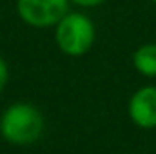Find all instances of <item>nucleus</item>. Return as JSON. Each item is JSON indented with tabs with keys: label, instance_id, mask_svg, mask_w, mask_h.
Masks as SVG:
<instances>
[{
	"label": "nucleus",
	"instance_id": "6e6552de",
	"mask_svg": "<svg viewBox=\"0 0 156 154\" xmlns=\"http://www.w3.org/2000/svg\"><path fill=\"white\" fill-rule=\"evenodd\" d=\"M151 2H154V4H156V0H151Z\"/></svg>",
	"mask_w": 156,
	"mask_h": 154
},
{
	"label": "nucleus",
	"instance_id": "423d86ee",
	"mask_svg": "<svg viewBox=\"0 0 156 154\" xmlns=\"http://www.w3.org/2000/svg\"><path fill=\"white\" fill-rule=\"evenodd\" d=\"M7 80H9V69H7V64H5V60L0 56V93L5 89V85H7Z\"/></svg>",
	"mask_w": 156,
	"mask_h": 154
},
{
	"label": "nucleus",
	"instance_id": "39448f33",
	"mask_svg": "<svg viewBox=\"0 0 156 154\" xmlns=\"http://www.w3.org/2000/svg\"><path fill=\"white\" fill-rule=\"evenodd\" d=\"M134 69L147 78L156 76V44H144L133 54Z\"/></svg>",
	"mask_w": 156,
	"mask_h": 154
},
{
	"label": "nucleus",
	"instance_id": "f257e3e1",
	"mask_svg": "<svg viewBox=\"0 0 156 154\" xmlns=\"http://www.w3.org/2000/svg\"><path fill=\"white\" fill-rule=\"evenodd\" d=\"M44 132V116L31 103L18 102L9 105L0 118V134L13 145L35 143Z\"/></svg>",
	"mask_w": 156,
	"mask_h": 154
},
{
	"label": "nucleus",
	"instance_id": "0eeeda50",
	"mask_svg": "<svg viewBox=\"0 0 156 154\" xmlns=\"http://www.w3.org/2000/svg\"><path fill=\"white\" fill-rule=\"evenodd\" d=\"M105 0H71V4H76L80 7H96L102 5Z\"/></svg>",
	"mask_w": 156,
	"mask_h": 154
},
{
	"label": "nucleus",
	"instance_id": "1a4fd4ad",
	"mask_svg": "<svg viewBox=\"0 0 156 154\" xmlns=\"http://www.w3.org/2000/svg\"><path fill=\"white\" fill-rule=\"evenodd\" d=\"M0 118H2V114H0Z\"/></svg>",
	"mask_w": 156,
	"mask_h": 154
},
{
	"label": "nucleus",
	"instance_id": "20e7f679",
	"mask_svg": "<svg viewBox=\"0 0 156 154\" xmlns=\"http://www.w3.org/2000/svg\"><path fill=\"white\" fill-rule=\"evenodd\" d=\"M129 118L140 129L156 127V87L145 85L138 89L129 100Z\"/></svg>",
	"mask_w": 156,
	"mask_h": 154
},
{
	"label": "nucleus",
	"instance_id": "f03ea898",
	"mask_svg": "<svg viewBox=\"0 0 156 154\" xmlns=\"http://www.w3.org/2000/svg\"><path fill=\"white\" fill-rule=\"evenodd\" d=\"M96 38L94 24L83 13L69 11L56 26H55V40L58 49L67 56H82L85 54Z\"/></svg>",
	"mask_w": 156,
	"mask_h": 154
},
{
	"label": "nucleus",
	"instance_id": "7ed1b4c3",
	"mask_svg": "<svg viewBox=\"0 0 156 154\" xmlns=\"http://www.w3.org/2000/svg\"><path fill=\"white\" fill-rule=\"evenodd\" d=\"M71 0H16L22 22L31 27H53L69 13Z\"/></svg>",
	"mask_w": 156,
	"mask_h": 154
}]
</instances>
